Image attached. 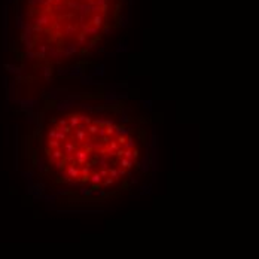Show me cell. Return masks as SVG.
Listing matches in <instances>:
<instances>
[{
	"mask_svg": "<svg viewBox=\"0 0 259 259\" xmlns=\"http://www.w3.org/2000/svg\"><path fill=\"white\" fill-rule=\"evenodd\" d=\"M122 188H124V189H127V188H128V183H127V182H124V183H122Z\"/></svg>",
	"mask_w": 259,
	"mask_h": 259,
	"instance_id": "cell-2",
	"label": "cell"
},
{
	"mask_svg": "<svg viewBox=\"0 0 259 259\" xmlns=\"http://www.w3.org/2000/svg\"><path fill=\"white\" fill-rule=\"evenodd\" d=\"M101 21H103V19H101L100 16H96V18H94V24H96V26H100V24H101Z\"/></svg>",
	"mask_w": 259,
	"mask_h": 259,
	"instance_id": "cell-1",
	"label": "cell"
}]
</instances>
